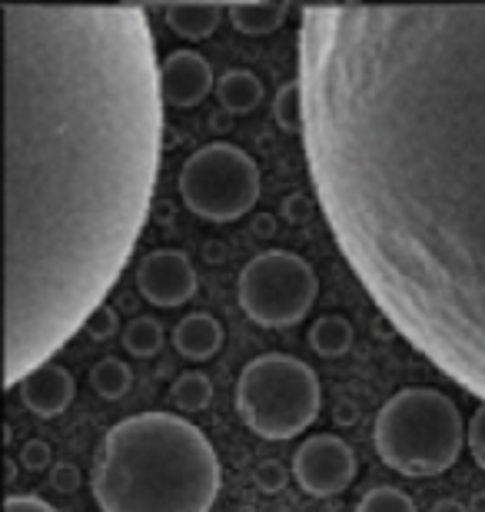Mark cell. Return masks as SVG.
<instances>
[{"instance_id": "cell-29", "label": "cell", "mask_w": 485, "mask_h": 512, "mask_svg": "<svg viewBox=\"0 0 485 512\" xmlns=\"http://www.w3.org/2000/svg\"><path fill=\"white\" fill-rule=\"evenodd\" d=\"M432 512H469V509L462 506L459 499H442V503L432 506Z\"/></svg>"}, {"instance_id": "cell-28", "label": "cell", "mask_w": 485, "mask_h": 512, "mask_svg": "<svg viewBox=\"0 0 485 512\" xmlns=\"http://www.w3.org/2000/svg\"><path fill=\"white\" fill-rule=\"evenodd\" d=\"M283 210H286V220H296V223H303L309 213H313V203H309L306 197H290L283 203Z\"/></svg>"}, {"instance_id": "cell-20", "label": "cell", "mask_w": 485, "mask_h": 512, "mask_svg": "<svg viewBox=\"0 0 485 512\" xmlns=\"http://www.w3.org/2000/svg\"><path fill=\"white\" fill-rule=\"evenodd\" d=\"M90 386H94L97 396H103V399H123L133 386V373L123 360L107 356V360H100L94 366V373H90Z\"/></svg>"}, {"instance_id": "cell-25", "label": "cell", "mask_w": 485, "mask_h": 512, "mask_svg": "<svg viewBox=\"0 0 485 512\" xmlns=\"http://www.w3.org/2000/svg\"><path fill=\"white\" fill-rule=\"evenodd\" d=\"M87 333L94 336V340H107V336L117 333V313H113L110 306H100V310L90 316Z\"/></svg>"}, {"instance_id": "cell-12", "label": "cell", "mask_w": 485, "mask_h": 512, "mask_svg": "<svg viewBox=\"0 0 485 512\" xmlns=\"http://www.w3.org/2000/svg\"><path fill=\"white\" fill-rule=\"evenodd\" d=\"M173 346H177L180 356H187V360L203 363L220 353L223 326L210 313H190V316H183L177 323V330H173Z\"/></svg>"}, {"instance_id": "cell-9", "label": "cell", "mask_w": 485, "mask_h": 512, "mask_svg": "<svg viewBox=\"0 0 485 512\" xmlns=\"http://www.w3.org/2000/svg\"><path fill=\"white\" fill-rule=\"evenodd\" d=\"M196 270L183 250H153L137 263V290L160 310H177L196 296Z\"/></svg>"}, {"instance_id": "cell-10", "label": "cell", "mask_w": 485, "mask_h": 512, "mask_svg": "<svg viewBox=\"0 0 485 512\" xmlns=\"http://www.w3.org/2000/svg\"><path fill=\"white\" fill-rule=\"evenodd\" d=\"M160 87L167 107H200L213 90V67L200 50H173L160 64Z\"/></svg>"}, {"instance_id": "cell-6", "label": "cell", "mask_w": 485, "mask_h": 512, "mask_svg": "<svg viewBox=\"0 0 485 512\" xmlns=\"http://www.w3.org/2000/svg\"><path fill=\"white\" fill-rule=\"evenodd\" d=\"M180 197L210 223H233L260 200V167L236 143H206L180 167Z\"/></svg>"}, {"instance_id": "cell-21", "label": "cell", "mask_w": 485, "mask_h": 512, "mask_svg": "<svg viewBox=\"0 0 485 512\" xmlns=\"http://www.w3.org/2000/svg\"><path fill=\"white\" fill-rule=\"evenodd\" d=\"M356 512H416V503L396 486H376L359 499Z\"/></svg>"}, {"instance_id": "cell-19", "label": "cell", "mask_w": 485, "mask_h": 512, "mask_svg": "<svg viewBox=\"0 0 485 512\" xmlns=\"http://www.w3.org/2000/svg\"><path fill=\"white\" fill-rule=\"evenodd\" d=\"M163 346V326L153 316H133L123 330V350L130 356H140V360H150L153 353H160Z\"/></svg>"}, {"instance_id": "cell-23", "label": "cell", "mask_w": 485, "mask_h": 512, "mask_svg": "<svg viewBox=\"0 0 485 512\" xmlns=\"http://www.w3.org/2000/svg\"><path fill=\"white\" fill-rule=\"evenodd\" d=\"M286 479H290V473H286V466L276 463V459H270V463H263L256 469V483H260L263 493H280L286 486Z\"/></svg>"}, {"instance_id": "cell-13", "label": "cell", "mask_w": 485, "mask_h": 512, "mask_svg": "<svg viewBox=\"0 0 485 512\" xmlns=\"http://www.w3.org/2000/svg\"><path fill=\"white\" fill-rule=\"evenodd\" d=\"M263 80L250 74V70H226L216 80V100L226 114H253L263 104Z\"/></svg>"}, {"instance_id": "cell-14", "label": "cell", "mask_w": 485, "mask_h": 512, "mask_svg": "<svg viewBox=\"0 0 485 512\" xmlns=\"http://www.w3.org/2000/svg\"><path fill=\"white\" fill-rule=\"evenodd\" d=\"M226 10L220 4H170L163 7V17H167V27L177 37L187 40H206L220 27Z\"/></svg>"}, {"instance_id": "cell-17", "label": "cell", "mask_w": 485, "mask_h": 512, "mask_svg": "<svg viewBox=\"0 0 485 512\" xmlns=\"http://www.w3.org/2000/svg\"><path fill=\"white\" fill-rule=\"evenodd\" d=\"M273 117H276V124H280L286 133H299V137H303V130H306V94H303V84H299V77L276 90Z\"/></svg>"}, {"instance_id": "cell-11", "label": "cell", "mask_w": 485, "mask_h": 512, "mask_svg": "<svg viewBox=\"0 0 485 512\" xmlns=\"http://www.w3.org/2000/svg\"><path fill=\"white\" fill-rule=\"evenodd\" d=\"M77 396V380L70 376V370L57 363L40 366L37 373H30L24 383H20V399L34 416L40 419H54L64 409L74 403Z\"/></svg>"}, {"instance_id": "cell-22", "label": "cell", "mask_w": 485, "mask_h": 512, "mask_svg": "<svg viewBox=\"0 0 485 512\" xmlns=\"http://www.w3.org/2000/svg\"><path fill=\"white\" fill-rule=\"evenodd\" d=\"M50 459H54V453H50V446L44 443V439H27L24 449H20V466L30 469V473H40V469H47Z\"/></svg>"}, {"instance_id": "cell-8", "label": "cell", "mask_w": 485, "mask_h": 512, "mask_svg": "<svg viewBox=\"0 0 485 512\" xmlns=\"http://www.w3.org/2000/svg\"><path fill=\"white\" fill-rule=\"evenodd\" d=\"M356 453L333 433L309 436L293 456V476L309 496H339L356 479Z\"/></svg>"}, {"instance_id": "cell-16", "label": "cell", "mask_w": 485, "mask_h": 512, "mask_svg": "<svg viewBox=\"0 0 485 512\" xmlns=\"http://www.w3.org/2000/svg\"><path fill=\"white\" fill-rule=\"evenodd\" d=\"M309 346L326 356V360H336V356H346L349 346H353V326L343 316H319V320L309 326Z\"/></svg>"}, {"instance_id": "cell-5", "label": "cell", "mask_w": 485, "mask_h": 512, "mask_svg": "<svg viewBox=\"0 0 485 512\" xmlns=\"http://www.w3.org/2000/svg\"><path fill=\"white\" fill-rule=\"evenodd\" d=\"M236 413L263 439H293L323 409V386L313 366L286 353L256 356L236 380Z\"/></svg>"}, {"instance_id": "cell-18", "label": "cell", "mask_w": 485, "mask_h": 512, "mask_svg": "<svg viewBox=\"0 0 485 512\" xmlns=\"http://www.w3.org/2000/svg\"><path fill=\"white\" fill-rule=\"evenodd\" d=\"M170 399L183 409V413H203V409L210 406V399H213L210 376L200 373V370H190V373L177 376L173 386H170Z\"/></svg>"}, {"instance_id": "cell-15", "label": "cell", "mask_w": 485, "mask_h": 512, "mask_svg": "<svg viewBox=\"0 0 485 512\" xmlns=\"http://www.w3.org/2000/svg\"><path fill=\"white\" fill-rule=\"evenodd\" d=\"M226 17L233 20V27L240 30V34L263 37L286 24L290 7L276 4V0H266V4H233V7H226Z\"/></svg>"}, {"instance_id": "cell-2", "label": "cell", "mask_w": 485, "mask_h": 512, "mask_svg": "<svg viewBox=\"0 0 485 512\" xmlns=\"http://www.w3.org/2000/svg\"><path fill=\"white\" fill-rule=\"evenodd\" d=\"M7 330L14 389L87 330L127 270L163 160V87L137 4H4Z\"/></svg>"}, {"instance_id": "cell-1", "label": "cell", "mask_w": 485, "mask_h": 512, "mask_svg": "<svg viewBox=\"0 0 485 512\" xmlns=\"http://www.w3.org/2000/svg\"><path fill=\"white\" fill-rule=\"evenodd\" d=\"M299 84L306 167L346 263L485 399V7H303Z\"/></svg>"}, {"instance_id": "cell-3", "label": "cell", "mask_w": 485, "mask_h": 512, "mask_svg": "<svg viewBox=\"0 0 485 512\" xmlns=\"http://www.w3.org/2000/svg\"><path fill=\"white\" fill-rule=\"evenodd\" d=\"M220 479L200 426L177 413H137L100 439L90 489L100 512H210Z\"/></svg>"}, {"instance_id": "cell-24", "label": "cell", "mask_w": 485, "mask_h": 512, "mask_svg": "<svg viewBox=\"0 0 485 512\" xmlns=\"http://www.w3.org/2000/svg\"><path fill=\"white\" fill-rule=\"evenodd\" d=\"M469 449H472V459L479 463V469H485V403L472 413V423H469Z\"/></svg>"}, {"instance_id": "cell-26", "label": "cell", "mask_w": 485, "mask_h": 512, "mask_svg": "<svg viewBox=\"0 0 485 512\" xmlns=\"http://www.w3.org/2000/svg\"><path fill=\"white\" fill-rule=\"evenodd\" d=\"M54 489L57 493H77L80 489V469L77 466H70V463H60L54 466Z\"/></svg>"}, {"instance_id": "cell-4", "label": "cell", "mask_w": 485, "mask_h": 512, "mask_svg": "<svg viewBox=\"0 0 485 512\" xmlns=\"http://www.w3.org/2000/svg\"><path fill=\"white\" fill-rule=\"evenodd\" d=\"M466 429L459 406L446 393L409 386L379 409L373 446L392 473L409 479L439 476L459 459L469 439Z\"/></svg>"}, {"instance_id": "cell-27", "label": "cell", "mask_w": 485, "mask_h": 512, "mask_svg": "<svg viewBox=\"0 0 485 512\" xmlns=\"http://www.w3.org/2000/svg\"><path fill=\"white\" fill-rule=\"evenodd\" d=\"M4 512H60V509H54L37 496H7Z\"/></svg>"}, {"instance_id": "cell-7", "label": "cell", "mask_w": 485, "mask_h": 512, "mask_svg": "<svg viewBox=\"0 0 485 512\" xmlns=\"http://www.w3.org/2000/svg\"><path fill=\"white\" fill-rule=\"evenodd\" d=\"M319 293L316 270L290 250H266L240 270L236 296L243 313L260 326H296L313 310Z\"/></svg>"}]
</instances>
